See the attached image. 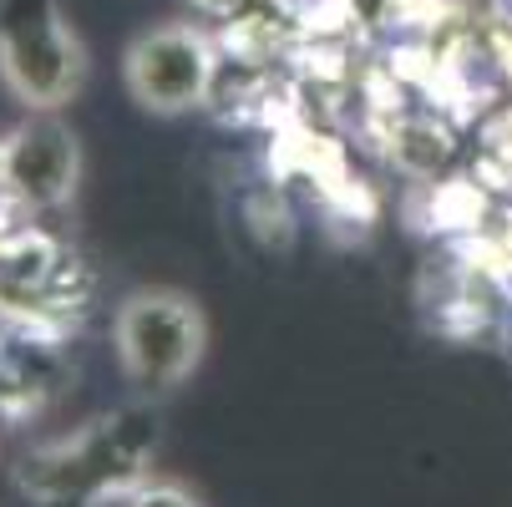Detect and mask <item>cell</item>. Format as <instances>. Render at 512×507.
Segmentation results:
<instances>
[{"label":"cell","mask_w":512,"mask_h":507,"mask_svg":"<svg viewBox=\"0 0 512 507\" xmlns=\"http://www.w3.org/2000/svg\"><path fill=\"white\" fill-rule=\"evenodd\" d=\"M112 355L137 396H173L208 355V315L188 289L142 284L112 310Z\"/></svg>","instance_id":"cell-1"},{"label":"cell","mask_w":512,"mask_h":507,"mask_svg":"<svg viewBox=\"0 0 512 507\" xmlns=\"http://www.w3.org/2000/svg\"><path fill=\"white\" fill-rule=\"evenodd\" d=\"M87 41L61 0H0V87L26 112H61L87 87Z\"/></svg>","instance_id":"cell-2"},{"label":"cell","mask_w":512,"mask_h":507,"mask_svg":"<svg viewBox=\"0 0 512 507\" xmlns=\"http://www.w3.org/2000/svg\"><path fill=\"white\" fill-rule=\"evenodd\" d=\"M218 77V46L193 21H163L132 36L122 56L127 97L148 117H188L208 102Z\"/></svg>","instance_id":"cell-3"},{"label":"cell","mask_w":512,"mask_h":507,"mask_svg":"<svg viewBox=\"0 0 512 507\" xmlns=\"http://www.w3.org/2000/svg\"><path fill=\"white\" fill-rule=\"evenodd\" d=\"M0 183L21 208H61L82 188V137L61 112H26V122L0 142Z\"/></svg>","instance_id":"cell-4"},{"label":"cell","mask_w":512,"mask_h":507,"mask_svg":"<svg viewBox=\"0 0 512 507\" xmlns=\"http://www.w3.org/2000/svg\"><path fill=\"white\" fill-rule=\"evenodd\" d=\"M112 507H208L183 477H163V472H142L137 482H127L122 492H117V502Z\"/></svg>","instance_id":"cell-5"}]
</instances>
